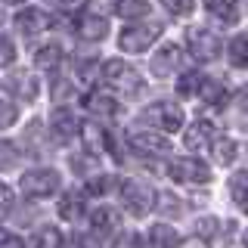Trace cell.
<instances>
[{
  "label": "cell",
  "instance_id": "cell-1",
  "mask_svg": "<svg viewBox=\"0 0 248 248\" xmlns=\"http://www.w3.org/2000/svg\"><path fill=\"white\" fill-rule=\"evenodd\" d=\"M59 183H62L59 170H53V168H34V170H28V174H22L19 189L25 192L28 199H50L53 192H59Z\"/></svg>",
  "mask_w": 248,
  "mask_h": 248
},
{
  "label": "cell",
  "instance_id": "cell-2",
  "mask_svg": "<svg viewBox=\"0 0 248 248\" xmlns=\"http://www.w3.org/2000/svg\"><path fill=\"white\" fill-rule=\"evenodd\" d=\"M103 81L108 84V87L127 93V96L143 93V78H140L127 62H121V59H108L106 65H103Z\"/></svg>",
  "mask_w": 248,
  "mask_h": 248
},
{
  "label": "cell",
  "instance_id": "cell-3",
  "mask_svg": "<svg viewBox=\"0 0 248 248\" xmlns=\"http://www.w3.org/2000/svg\"><path fill=\"white\" fill-rule=\"evenodd\" d=\"M186 46H189L192 59H199V62H211V59H217L223 53L220 37H217L211 28H199V25L186 31Z\"/></svg>",
  "mask_w": 248,
  "mask_h": 248
},
{
  "label": "cell",
  "instance_id": "cell-4",
  "mask_svg": "<svg viewBox=\"0 0 248 248\" xmlns=\"http://www.w3.org/2000/svg\"><path fill=\"white\" fill-rule=\"evenodd\" d=\"M121 202L134 217H146L155 205V189L143 180H124L121 183Z\"/></svg>",
  "mask_w": 248,
  "mask_h": 248
},
{
  "label": "cell",
  "instance_id": "cell-5",
  "mask_svg": "<svg viewBox=\"0 0 248 248\" xmlns=\"http://www.w3.org/2000/svg\"><path fill=\"white\" fill-rule=\"evenodd\" d=\"M161 34L158 22H149V25H130L118 34V46L124 53H146L155 44V37Z\"/></svg>",
  "mask_w": 248,
  "mask_h": 248
},
{
  "label": "cell",
  "instance_id": "cell-6",
  "mask_svg": "<svg viewBox=\"0 0 248 248\" xmlns=\"http://www.w3.org/2000/svg\"><path fill=\"white\" fill-rule=\"evenodd\" d=\"M146 121L152 124V127L165 130V134H174V130L183 127V112L177 103H168V99H161V103H152L146 108Z\"/></svg>",
  "mask_w": 248,
  "mask_h": 248
},
{
  "label": "cell",
  "instance_id": "cell-7",
  "mask_svg": "<svg viewBox=\"0 0 248 248\" xmlns=\"http://www.w3.org/2000/svg\"><path fill=\"white\" fill-rule=\"evenodd\" d=\"M168 174H170V180L180 183V186H202V183L211 180V170L202 165L199 158H189V155H186V158H177Z\"/></svg>",
  "mask_w": 248,
  "mask_h": 248
},
{
  "label": "cell",
  "instance_id": "cell-8",
  "mask_svg": "<svg viewBox=\"0 0 248 248\" xmlns=\"http://www.w3.org/2000/svg\"><path fill=\"white\" fill-rule=\"evenodd\" d=\"M50 130H53V137H56L59 143H68V140L78 137L81 121L75 118L72 108H56V112H53V118H50Z\"/></svg>",
  "mask_w": 248,
  "mask_h": 248
},
{
  "label": "cell",
  "instance_id": "cell-9",
  "mask_svg": "<svg viewBox=\"0 0 248 248\" xmlns=\"http://www.w3.org/2000/svg\"><path fill=\"white\" fill-rule=\"evenodd\" d=\"M75 31H78L81 41H90L93 44V41H103V37L108 34V22L99 13H84V16H78Z\"/></svg>",
  "mask_w": 248,
  "mask_h": 248
},
{
  "label": "cell",
  "instance_id": "cell-10",
  "mask_svg": "<svg viewBox=\"0 0 248 248\" xmlns=\"http://www.w3.org/2000/svg\"><path fill=\"white\" fill-rule=\"evenodd\" d=\"M130 146H134L137 152H143V155H168L170 152L168 140L158 137V134H149V130H137V134H130Z\"/></svg>",
  "mask_w": 248,
  "mask_h": 248
},
{
  "label": "cell",
  "instance_id": "cell-11",
  "mask_svg": "<svg viewBox=\"0 0 248 248\" xmlns=\"http://www.w3.org/2000/svg\"><path fill=\"white\" fill-rule=\"evenodd\" d=\"M180 46L177 44H165L158 53L152 56V75H158V78H168L170 72H177L180 68Z\"/></svg>",
  "mask_w": 248,
  "mask_h": 248
},
{
  "label": "cell",
  "instance_id": "cell-12",
  "mask_svg": "<svg viewBox=\"0 0 248 248\" xmlns=\"http://www.w3.org/2000/svg\"><path fill=\"white\" fill-rule=\"evenodd\" d=\"M16 28H19L22 34H41L44 28H50V16L44 10L28 6V10H19V16H16Z\"/></svg>",
  "mask_w": 248,
  "mask_h": 248
},
{
  "label": "cell",
  "instance_id": "cell-13",
  "mask_svg": "<svg viewBox=\"0 0 248 248\" xmlns=\"http://www.w3.org/2000/svg\"><path fill=\"white\" fill-rule=\"evenodd\" d=\"M78 134L84 137V143H87V152H103V149H112V137L106 134L103 127H99L96 121H87L81 124V130Z\"/></svg>",
  "mask_w": 248,
  "mask_h": 248
},
{
  "label": "cell",
  "instance_id": "cell-14",
  "mask_svg": "<svg viewBox=\"0 0 248 248\" xmlns=\"http://www.w3.org/2000/svg\"><path fill=\"white\" fill-rule=\"evenodd\" d=\"M84 106H87V112H93V118L118 115V99L108 96V93H90V96H84Z\"/></svg>",
  "mask_w": 248,
  "mask_h": 248
},
{
  "label": "cell",
  "instance_id": "cell-15",
  "mask_svg": "<svg viewBox=\"0 0 248 248\" xmlns=\"http://www.w3.org/2000/svg\"><path fill=\"white\" fill-rule=\"evenodd\" d=\"M211 140H214V124L199 118L196 124H189V130H186L183 143L189 146V149H202V146H211Z\"/></svg>",
  "mask_w": 248,
  "mask_h": 248
},
{
  "label": "cell",
  "instance_id": "cell-16",
  "mask_svg": "<svg viewBox=\"0 0 248 248\" xmlns=\"http://www.w3.org/2000/svg\"><path fill=\"white\" fill-rule=\"evenodd\" d=\"M149 248H180V236L168 223H155L149 230Z\"/></svg>",
  "mask_w": 248,
  "mask_h": 248
},
{
  "label": "cell",
  "instance_id": "cell-17",
  "mask_svg": "<svg viewBox=\"0 0 248 248\" xmlns=\"http://www.w3.org/2000/svg\"><path fill=\"white\" fill-rule=\"evenodd\" d=\"M90 227L96 236H108L115 227H118V211L115 208H96V211L90 214Z\"/></svg>",
  "mask_w": 248,
  "mask_h": 248
},
{
  "label": "cell",
  "instance_id": "cell-18",
  "mask_svg": "<svg viewBox=\"0 0 248 248\" xmlns=\"http://www.w3.org/2000/svg\"><path fill=\"white\" fill-rule=\"evenodd\" d=\"M84 214V192H65V196L59 199V217H65V220H78V217Z\"/></svg>",
  "mask_w": 248,
  "mask_h": 248
},
{
  "label": "cell",
  "instance_id": "cell-19",
  "mask_svg": "<svg viewBox=\"0 0 248 248\" xmlns=\"http://www.w3.org/2000/svg\"><path fill=\"white\" fill-rule=\"evenodd\" d=\"M59 62H62V46H59V44H44L41 50L34 53V65L44 68V72L59 68Z\"/></svg>",
  "mask_w": 248,
  "mask_h": 248
},
{
  "label": "cell",
  "instance_id": "cell-20",
  "mask_svg": "<svg viewBox=\"0 0 248 248\" xmlns=\"http://www.w3.org/2000/svg\"><path fill=\"white\" fill-rule=\"evenodd\" d=\"M205 10L217 16L223 25H232L239 19V10H236V0H205Z\"/></svg>",
  "mask_w": 248,
  "mask_h": 248
},
{
  "label": "cell",
  "instance_id": "cell-21",
  "mask_svg": "<svg viewBox=\"0 0 248 248\" xmlns=\"http://www.w3.org/2000/svg\"><path fill=\"white\" fill-rule=\"evenodd\" d=\"M230 196L236 202L239 211H248V170H239L230 180Z\"/></svg>",
  "mask_w": 248,
  "mask_h": 248
},
{
  "label": "cell",
  "instance_id": "cell-22",
  "mask_svg": "<svg viewBox=\"0 0 248 248\" xmlns=\"http://www.w3.org/2000/svg\"><path fill=\"white\" fill-rule=\"evenodd\" d=\"M211 152H214V161H217V165H223V168H230L232 161H236V155H239L236 143H232V140H227V137L211 140Z\"/></svg>",
  "mask_w": 248,
  "mask_h": 248
},
{
  "label": "cell",
  "instance_id": "cell-23",
  "mask_svg": "<svg viewBox=\"0 0 248 248\" xmlns=\"http://www.w3.org/2000/svg\"><path fill=\"white\" fill-rule=\"evenodd\" d=\"M115 13L121 19H143L149 13V0H115Z\"/></svg>",
  "mask_w": 248,
  "mask_h": 248
},
{
  "label": "cell",
  "instance_id": "cell-24",
  "mask_svg": "<svg viewBox=\"0 0 248 248\" xmlns=\"http://www.w3.org/2000/svg\"><path fill=\"white\" fill-rule=\"evenodd\" d=\"M230 62L236 68H248V34H239L230 41Z\"/></svg>",
  "mask_w": 248,
  "mask_h": 248
},
{
  "label": "cell",
  "instance_id": "cell-25",
  "mask_svg": "<svg viewBox=\"0 0 248 248\" xmlns=\"http://www.w3.org/2000/svg\"><path fill=\"white\" fill-rule=\"evenodd\" d=\"M115 186H118V180H115L112 174H93L90 183H87V192L90 196H108Z\"/></svg>",
  "mask_w": 248,
  "mask_h": 248
},
{
  "label": "cell",
  "instance_id": "cell-26",
  "mask_svg": "<svg viewBox=\"0 0 248 248\" xmlns=\"http://www.w3.org/2000/svg\"><path fill=\"white\" fill-rule=\"evenodd\" d=\"M62 245H65V236L56 227H44L37 232V242H34V248H62Z\"/></svg>",
  "mask_w": 248,
  "mask_h": 248
},
{
  "label": "cell",
  "instance_id": "cell-27",
  "mask_svg": "<svg viewBox=\"0 0 248 248\" xmlns=\"http://www.w3.org/2000/svg\"><path fill=\"white\" fill-rule=\"evenodd\" d=\"M196 96H202L205 103H223V87H220L217 81H208V78H202Z\"/></svg>",
  "mask_w": 248,
  "mask_h": 248
},
{
  "label": "cell",
  "instance_id": "cell-28",
  "mask_svg": "<svg viewBox=\"0 0 248 248\" xmlns=\"http://www.w3.org/2000/svg\"><path fill=\"white\" fill-rule=\"evenodd\" d=\"M199 84H202V75L199 72H189V75H183L180 81H177V93H180V96H196Z\"/></svg>",
  "mask_w": 248,
  "mask_h": 248
},
{
  "label": "cell",
  "instance_id": "cell-29",
  "mask_svg": "<svg viewBox=\"0 0 248 248\" xmlns=\"http://www.w3.org/2000/svg\"><path fill=\"white\" fill-rule=\"evenodd\" d=\"M16 161H19V146L10 143V140H3L0 143V168H16Z\"/></svg>",
  "mask_w": 248,
  "mask_h": 248
},
{
  "label": "cell",
  "instance_id": "cell-30",
  "mask_svg": "<svg viewBox=\"0 0 248 248\" xmlns=\"http://www.w3.org/2000/svg\"><path fill=\"white\" fill-rule=\"evenodd\" d=\"M112 248H143V239H140V232L127 230V232H118V236H115Z\"/></svg>",
  "mask_w": 248,
  "mask_h": 248
},
{
  "label": "cell",
  "instance_id": "cell-31",
  "mask_svg": "<svg viewBox=\"0 0 248 248\" xmlns=\"http://www.w3.org/2000/svg\"><path fill=\"white\" fill-rule=\"evenodd\" d=\"M161 3H165L168 13H174V16H189L196 10V0H161Z\"/></svg>",
  "mask_w": 248,
  "mask_h": 248
},
{
  "label": "cell",
  "instance_id": "cell-32",
  "mask_svg": "<svg viewBox=\"0 0 248 248\" xmlns=\"http://www.w3.org/2000/svg\"><path fill=\"white\" fill-rule=\"evenodd\" d=\"M0 248H25V239H22L19 232L0 230Z\"/></svg>",
  "mask_w": 248,
  "mask_h": 248
},
{
  "label": "cell",
  "instance_id": "cell-33",
  "mask_svg": "<svg viewBox=\"0 0 248 248\" xmlns=\"http://www.w3.org/2000/svg\"><path fill=\"white\" fill-rule=\"evenodd\" d=\"M13 202H16L13 189H10V186H6V183H0V217H3V214H10Z\"/></svg>",
  "mask_w": 248,
  "mask_h": 248
},
{
  "label": "cell",
  "instance_id": "cell-34",
  "mask_svg": "<svg viewBox=\"0 0 248 248\" xmlns=\"http://www.w3.org/2000/svg\"><path fill=\"white\" fill-rule=\"evenodd\" d=\"M13 59H16V46L6 37H0V65H10Z\"/></svg>",
  "mask_w": 248,
  "mask_h": 248
},
{
  "label": "cell",
  "instance_id": "cell-35",
  "mask_svg": "<svg viewBox=\"0 0 248 248\" xmlns=\"http://www.w3.org/2000/svg\"><path fill=\"white\" fill-rule=\"evenodd\" d=\"M93 72H96V59H78V75L87 81V78H93Z\"/></svg>",
  "mask_w": 248,
  "mask_h": 248
},
{
  "label": "cell",
  "instance_id": "cell-36",
  "mask_svg": "<svg viewBox=\"0 0 248 248\" xmlns=\"http://www.w3.org/2000/svg\"><path fill=\"white\" fill-rule=\"evenodd\" d=\"M13 121H16V106H3V103H0V130L10 127Z\"/></svg>",
  "mask_w": 248,
  "mask_h": 248
},
{
  "label": "cell",
  "instance_id": "cell-37",
  "mask_svg": "<svg viewBox=\"0 0 248 248\" xmlns=\"http://www.w3.org/2000/svg\"><path fill=\"white\" fill-rule=\"evenodd\" d=\"M53 96H56L59 103H62V99H72V84L56 81V84H53Z\"/></svg>",
  "mask_w": 248,
  "mask_h": 248
},
{
  "label": "cell",
  "instance_id": "cell-38",
  "mask_svg": "<svg viewBox=\"0 0 248 248\" xmlns=\"http://www.w3.org/2000/svg\"><path fill=\"white\" fill-rule=\"evenodd\" d=\"M196 230H199V236H202V239H208V236L214 232V220H211V217H205V220H199V223H196Z\"/></svg>",
  "mask_w": 248,
  "mask_h": 248
},
{
  "label": "cell",
  "instance_id": "cell-39",
  "mask_svg": "<svg viewBox=\"0 0 248 248\" xmlns=\"http://www.w3.org/2000/svg\"><path fill=\"white\" fill-rule=\"evenodd\" d=\"M236 103H239V108H242V112H248V84L236 93Z\"/></svg>",
  "mask_w": 248,
  "mask_h": 248
},
{
  "label": "cell",
  "instance_id": "cell-40",
  "mask_svg": "<svg viewBox=\"0 0 248 248\" xmlns=\"http://www.w3.org/2000/svg\"><path fill=\"white\" fill-rule=\"evenodd\" d=\"M180 248H208L205 239H192V242H180Z\"/></svg>",
  "mask_w": 248,
  "mask_h": 248
},
{
  "label": "cell",
  "instance_id": "cell-41",
  "mask_svg": "<svg viewBox=\"0 0 248 248\" xmlns=\"http://www.w3.org/2000/svg\"><path fill=\"white\" fill-rule=\"evenodd\" d=\"M62 3H65V6H78V3H81V0H62Z\"/></svg>",
  "mask_w": 248,
  "mask_h": 248
},
{
  "label": "cell",
  "instance_id": "cell-42",
  "mask_svg": "<svg viewBox=\"0 0 248 248\" xmlns=\"http://www.w3.org/2000/svg\"><path fill=\"white\" fill-rule=\"evenodd\" d=\"M3 3H25V0H3Z\"/></svg>",
  "mask_w": 248,
  "mask_h": 248
},
{
  "label": "cell",
  "instance_id": "cell-43",
  "mask_svg": "<svg viewBox=\"0 0 248 248\" xmlns=\"http://www.w3.org/2000/svg\"><path fill=\"white\" fill-rule=\"evenodd\" d=\"M245 248H248V230H245Z\"/></svg>",
  "mask_w": 248,
  "mask_h": 248
}]
</instances>
